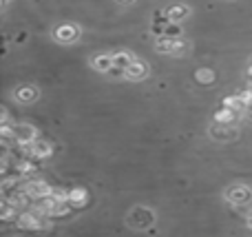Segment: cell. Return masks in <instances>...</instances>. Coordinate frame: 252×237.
<instances>
[{
    "instance_id": "obj_1",
    "label": "cell",
    "mask_w": 252,
    "mask_h": 237,
    "mask_svg": "<svg viewBox=\"0 0 252 237\" xmlns=\"http://www.w3.org/2000/svg\"><path fill=\"white\" fill-rule=\"evenodd\" d=\"M128 222H130V226H135V229H142V231H144V229H148V226L155 222V213L148 211V208L137 206V208H133V211H130Z\"/></svg>"
},
{
    "instance_id": "obj_2",
    "label": "cell",
    "mask_w": 252,
    "mask_h": 237,
    "mask_svg": "<svg viewBox=\"0 0 252 237\" xmlns=\"http://www.w3.org/2000/svg\"><path fill=\"white\" fill-rule=\"evenodd\" d=\"M16 222H18V226L20 229H31V231H35V229H42V222H40V213L35 215L33 211H22V213H16Z\"/></svg>"
},
{
    "instance_id": "obj_3",
    "label": "cell",
    "mask_w": 252,
    "mask_h": 237,
    "mask_svg": "<svg viewBox=\"0 0 252 237\" xmlns=\"http://www.w3.org/2000/svg\"><path fill=\"white\" fill-rule=\"evenodd\" d=\"M25 191L31 195V200H42V198H47L49 193H51V186L47 184V182H33V180H29V182H25Z\"/></svg>"
},
{
    "instance_id": "obj_4",
    "label": "cell",
    "mask_w": 252,
    "mask_h": 237,
    "mask_svg": "<svg viewBox=\"0 0 252 237\" xmlns=\"http://www.w3.org/2000/svg\"><path fill=\"white\" fill-rule=\"evenodd\" d=\"M13 140L18 144H31L33 140H38V131L31 124H16V137Z\"/></svg>"
},
{
    "instance_id": "obj_5",
    "label": "cell",
    "mask_w": 252,
    "mask_h": 237,
    "mask_svg": "<svg viewBox=\"0 0 252 237\" xmlns=\"http://www.w3.org/2000/svg\"><path fill=\"white\" fill-rule=\"evenodd\" d=\"M64 200H66V202H69L73 208H84V206L89 204V193H87L84 189H80V186H75V189L66 191Z\"/></svg>"
},
{
    "instance_id": "obj_6",
    "label": "cell",
    "mask_w": 252,
    "mask_h": 237,
    "mask_svg": "<svg viewBox=\"0 0 252 237\" xmlns=\"http://www.w3.org/2000/svg\"><path fill=\"white\" fill-rule=\"evenodd\" d=\"M210 135H213L215 140L228 142V140H232V137L237 135V131L230 127V124H219V122H215V127L210 129Z\"/></svg>"
},
{
    "instance_id": "obj_7",
    "label": "cell",
    "mask_w": 252,
    "mask_h": 237,
    "mask_svg": "<svg viewBox=\"0 0 252 237\" xmlns=\"http://www.w3.org/2000/svg\"><path fill=\"white\" fill-rule=\"evenodd\" d=\"M29 153L35 155V158H40V160H44V158H49V155L53 153V146L49 144V142H44V140H33L29 144Z\"/></svg>"
},
{
    "instance_id": "obj_8",
    "label": "cell",
    "mask_w": 252,
    "mask_h": 237,
    "mask_svg": "<svg viewBox=\"0 0 252 237\" xmlns=\"http://www.w3.org/2000/svg\"><path fill=\"white\" fill-rule=\"evenodd\" d=\"M80 31L75 25H62L56 29V38L60 40V42H73V40H78Z\"/></svg>"
},
{
    "instance_id": "obj_9",
    "label": "cell",
    "mask_w": 252,
    "mask_h": 237,
    "mask_svg": "<svg viewBox=\"0 0 252 237\" xmlns=\"http://www.w3.org/2000/svg\"><path fill=\"white\" fill-rule=\"evenodd\" d=\"M252 198V193L248 189H244V186H237V189L228 191V200H230L232 204H248Z\"/></svg>"
},
{
    "instance_id": "obj_10",
    "label": "cell",
    "mask_w": 252,
    "mask_h": 237,
    "mask_svg": "<svg viewBox=\"0 0 252 237\" xmlns=\"http://www.w3.org/2000/svg\"><path fill=\"white\" fill-rule=\"evenodd\" d=\"M93 67H95L97 71H102V73H109V69H113V56H109V53H97V56L93 58Z\"/></svg>"
},
{
    "instance_id": "obj_11",
    "label": "cell",
    "mask_w": 252,
    "mask_h": 237,
    "mask_svg": "<svg viewBox=\"0 0 252 237\" xmlns=\"http://www.w3.org/2000/svg\"><path fill=\"white\" fill-rule=\"evenodd\" d=\"M148 73V67L144 65L142 60H133V65L126 69V75H128L130 80H139V78H146Z\"/></svg>"
},
{
    "instance_id": "obj_12",
    "label": "cell",
    "mask_w": 252,
    "mask_h": 237,
    "mask_svg": "<svg viewBox=\"0 0 252 237\" xmlns=\"http://www.w3.org/2000/svg\"><path fill=\"white\" fill-rule=\"evenodd\" d=\"M237 118H239V113L228 109V106H221V109L215 113V122H219V124H232Z\"/></svg>"
},
{
    "instance_id": "obj_13",
    "label": "cell",
    "mask_w": 252,
    "mask_h": 237,
    "mask_svg": "<svg viewBox=\"0 0 252 237\" xmlns=\"http://www.w3.org/2000/svg\"><path fill=\"white\" fill-rule=\"evenodd\" d=\"M166 11H168V16H170V20L173 22H179V20H184V18L188 16L186 4H173V7H168Z\"/></svg>"
},
{
    "instance_id": "obj_14",
    "label": "cell",
    "mask_w": 252,
    "mask_h": 237,
    "mask_svg": "<svg viewBox=\"0 0 252 237\" xmlns=\"http://www.w3.org/2000/svg\"><path fill=\"white\" fill-rule=\"evenodd\" d=\"M133 60H135V58L130 56L128 51H118V53H113V65H115V67H122V69H128V67L133 65Z\"/></svg>"
},
{
    "instance_id": "obj_15",
    "label": "cell",
    "mask_w": 252,
    "mask_h": 237,
    "mask_svg": "<svg viewBox=\"0 0 252 237\" xmlns=\"http://www.w3.org/2000/svg\"><path fill=\"white\" fill-rule=\"evenodd\" d=\"M16 98L20 102H33V100H38V91L33 87H20L16 91Z\"/></svg>"
},
{
    "instance_id": "obj_16",
    "label": "cell",
    "mask_w": 252,
    "mask_h": 237,
    "mask_svg": "<svg viewBox=\"0 0 252 237\" xmlns=\"http://www.w3.org/2000/svg\"><path fill=\"white\" fill-rule=\"evenodd\" d=\"M223 106H228V109L237 111V113H241V111H246L248 106H246V102L241 100L239 96H230V98H223Z\"/></svg>"
},
{
    "instance_id": "obj_17",
    "label": "cell",
    "mask_w": 252,
    "mask_h": 237,
    "mask_svg": "<svg viewBox=\"0 0 252 237\" xmlns=\"http://www.w3.org/2000/svg\"><path fill=\"white\" fill-rule=\"evenodd\" d=\"M173 40L175 38H168V35H159V38H157L155 49L157 51H161V53H170L173 51Z\"/></svg>"
},
{
    "instance_id": "obj_18",
    "label": "cell",
    "mask_w": 252,
    "mask_h": 237,
    "mask_svg": "<svg viewBox=\"0 0 252 237\" xmlns=\"http://www.w3.org/2000/svg\"><path fill=\"white\" fill-rule=\"evenodd\" d=\"M197 82L199 84H213L215 82V71L213 69H199L197 71Z\"/></svg>"
},
{
    "instance_id": "obj_19",
    "label": "cell",
    "mask_w": 252,
    "mask_h": 237,
    "mask_svg": "<svg viewBox=\"0 0 252 237\" xmlns=\"http://www.w3.org/2000/svg\"><path fill=\"white\" fill-rule=\"evenodd\" d=\"M164 35H168V38H182V25L179 22H168Z\"/></svg>"
},
{
    "instance_id": "obj_20",
    "label": "cell",
    "mask_w": 252,
    "mask_h": 237,
    "mask_svg": "<svg viewBox=\"0 0 252 237\" xmlns=\"http://www.w3.org/2000/svg\"><path fill=\"white\" fill-rule=\"evenodd\" d=\"M184 51H186V42H184L182 38H175L173 40V51L170 53H173V56H182Z\"/></svg>"
},
{
    "instance_id": "obj_21",
    "label": "cell",
    "mask_w": 252,
    "mask_h": 237,
    "mask_svg": "<svg viewBox=\"0 0 252 237\" xmlns=\"http://www.w3.org/2000/svg\"><path fill=\"white\" fill-rule=\"evenodd\" d=\"M151 31H153V35H157V38H159V35L166 34V25H157V22H153V25H151Z\"/></svg>"
},
{
    "instance_id": "obj_22",
    "label": "cell",
    "mask_w": 252,
    "mask_h": 237,
    "mask_svg": "<svg viewBox=\"0 0 252 237\" xmlns=\"http://www.w3.org/2000/svg\"><path fill=\"white\" fill-rule=\"evenodd\" d=\"M22 40H27V34H25V31H20V34L16 35V42H22Z\"/></svg>"
},
{
    "instance_id": "obj_23",
    "label": "cell",
    "mask_w": 252,
    "mask_h": 237,
    "mask_svg": "<svg viewBox=\"0 0 252 237\" xmlns=\"http://www.w3.org/2000/svg\"><path fill=\"white\" fill-rule=\"evenodd\" d=\"M248 226H250V229H252V217H250V220H248Z\"/></svg>"
},
{
    "instance_id": "obj_24",
    "label": "cell",
    "mask_w": 252,
    "mask_h": 237,
    "mask_svg": "<svg viewBox=\"0 0 252 237\" xmlns=\"http://www.w3.org/2000/svg\"><path fill=\"white\" fill-rule=\"evenodd\" d=\"M120 2H133V0H120Z\"/></svg>"
}]
</instances>
